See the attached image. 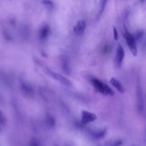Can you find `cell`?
Returning <instances> with one entry per match:
<instances>
[{"instance_id": "obj_21", "label": "cell", "mask_w": 146, "mask_h": 146, "mask_svg": "<svg viewBox=\"0 0 146 146\" xmlns=\"http://www.w3.org/2000/svg\"><path fill=\"white\" fill-rule=\"evenodd\" d=\"M68 146H69V145H68Z\"/></svg>"}, {"instance_id": "obj_16", "label": "cell", "mask_w": 146, "mask_h": 146, "mask_svg": "<svg viewBox=\"0 0 146 146\" xmlns=\"http://www.w3.org/2000/svg\"><path fill=\"white\" fill-rule=\"evenodd\" d=\"M121 144H122L121 140H115L111 142L110 143H109L108 146H119Z\"/></svg>"}, {"instance_id": "obj_6", "label": "cell", "mask_w": 146, "mask_h": 146, "mask_svg": "<svg viewBox=\"0 0 146 146\" xmlns=\"http://www.w3.org/2000/svg\"><path fill=\"white\" fill-rule=\"evenodd\" d=\"M82 123L83 124L89 123L94 121L96 119V116L92 112H90L86 111H83L82 112Z\"/></svg>"}, {"instance_id": "obj_2", "label": "cell", "mask_w": 146, "mask_h": 146, "mask_svg": "<svg viewBox=\"0 0 146 146\" xmlns=\"http://www.w3.org/2000/svg\"><path fill=\"white\" fill-rule=\"evenodd\" d=\"M123 35L131 53L134 56L137 55V45L133 36L128 31L125 25L123 27Z\"/></svg>"}, {"instance_id": "obj_7", "label": "cell", "mask_w": 146, "mask_h": 146, "mask_svg": "<svg viewBox=\"0 0 146 146\" xmlns=\"http://www.w3.org/2000/svg\"><path fill=\"white\" fill-rule=\"evenodd\" d=\"M85 28H86L85 21L84 20H79L74 26V31L76 35H79L82 34L84 33L85 30Z\"/></svg>"}, {"instance_id": "obj_8", "label": "cell", "mask_w": 146, "mask_h": 146, "mask_svg": "<svg viewBox=\"0 0 146 146\" xmlns=\"http://www.w3.org/2000/svg\"><path fill=\"white\" fill-rule=\"evenodd\" d=\"M110 83L120 93H124L125 92V89L124 87L121 84V83L119 80L116 79V78H111L110 80Z\"/></svg>"}, {"instance_id": "obj_11", "label": "cell", "mask_w": 146, "mask_h": 146, "mask_svg": "<svg viewBox=\"0 0 146 146\" xmlns=\"http://www.w3.org/2000/svg\"><path fill=\"white\" fill-rule=\"evenodd\" d=\"M108 0H101L100 3V6H99V12H98V16L100 17L102 13H103L104 9L107 5Z\"/></svg>"}, {"instance_id": "obj_5", "label": "cell", "mask_w": 146, "mask_h": 146, "mask_svg": "<svg viewBox=\"0 0 146 146\" xmlns=\"http://www.w3.org/2000/svg\"><path fill=\"white\" fill-rule=\"evenodd\" d=\"M124 50L122 46L120 44H118L116 48V58H115V61L116 66L118 67H120L124 58Z\"/></svg>"}, {"instance_id": "obj_3", "label": "cell", "mask_w": 146, "mask_h": 146, "mask_svg": "<svg viewBox=\"0 0 146 146\" xmlns=\"http://www.w3.org/2000/svg\"><path fill=\"white\" fill-rule=\"evenodd\" d=\"M42 68L43 71L47 74L48 76H50V77H51L52 78H53L54 79L56 80L57 81L59 82L60 83H62L63 85L67 86H72V83L71 82V81L67 79V78H66L65 76L57 73L55 72H53L52 70H51L49 68H48L46 66H43L42 65Z\"/></svg>"}, {"instance_id": "obj_20", "label": "cell", "mask_w": 146, "mask_h": 146, "mask_svg": "<svg viewBox=\"0 0 146 146\" xmlns=\"http://www.w3.org/2000/svg\"><path fill=\"white\" fill-rule=\"evenodd\" d=\"M0 129H1V125H0Z\"/></svg>"}, {"instance_id": "obj_13", "label": "cell", "mask_w": 146, "mask_h": 146, "mask_svg": "<svg viewBox=\"0 0 146 146\" xmlns=\"http://www.w3.org/2000/svg\"><path fill=\"white\" fill-rule=\"evenodd\" d=\"M6 123V117L3 113L0 111V125H5Z\"/></svg>"}, {"instance_id": "obj_4", "label": "cell", "mask_w": 146, "mask_h": 146, "mask_svg": "<svg viewBox=\"0 0 146 146\" xmlns=\"http://www.w3.org/2000/svg\"><path fill=\"white\" fill-rule=\"evenodd\" d=\"M136 106L140 113H142L144 110V102L142 89L140 86L136 88Z\"/></svg>"}, {"instance_id": "obj_1", "label": "cell", "mask_w": 146, "mask_h": 146, "mask_svg": "<svg viewBox=\"0 0 146 146\" xmlns=\"http://www.w3.org/2000/svg\"><path fill=\"white\" fill-rule=\"evenodd\" d=\"M91 83L94 88L99 92L106 95H113V91L106 84L97 78H92L91 79Z\"/></svg>"}, {"instance_id": "obj_12", "label": "cell", "mask_w": 146, "mask_h": 146, "mask_svg": "<svg viewBox=\"0 0 146 146\" xmlns=\"http://www.w3.org/2000/svg\"><path fill=\"white\" fill-rule=\"evenodd\" d=\"M106 133V130L103 129V130H101V131H95L92 133V136L96 138V139H99L102 137L103 136H104V135Z\"/></svg>"}, {"instance_id": "obj_18", "label": "cell", "mask_w": 146, "mask_h": 146, "mask_svg": "<svg viewBox=\"0 0 146 146\" xmlns=\"http://www.w3.org/2000/svg\"><path fill=\"white\" fill-rule=\"evenodd\" d=\"M113 37L115 40H117L118 38V34H117V31L115 27H113Z\"/></svg>"}, {"instance_id": "obj_9", "label": "cell", "mask_w": 146, "mask_h": 146, "mask_svg": "<svg viewBox=\"0 0 146 146\" xmlns=\"http://www.w3.org/2000/svg\"><path fill=\"white\" fill-rule=\"evenodd\" d=\"M21 88L22 92L27 96H31L33 93L32 88L29 84L25 82H22L21 83Z\"/></svg>"}, {"instance_id": "obj_10", "label": "cell", "mask_w": 146, "mask_h": 146, "mask_svg": "<svg viewBox=\"0 0 146 146\" xmlns=\"http://www.w3.org/2000/svg\"><path fill=\"white\" fill-rule=\"evenodd\" d=\"M49 27L48 26H44L41 28L39 31V37L41 39H45L49 33Z\"/></svg>"}, {"instance_id": "obj_15", "label": "cell", "mask_w": 146, "mask_h": 146, "mask_svg": "<svg viewBox=\"0 0 146 146\" xmlns=\"http://www.w3.org/2000/svg\"><path fill=\"white\" fill-rule=\"evenodd\" d=\"M30 146H41L39 141L36 139H33L30 142Z\"/></svg>"}, {"instance_id": "obj_14", "label": "cell", "mask_w": 146, "mask_h": 146, "mask_svg": "<svg viewBox=\"0 0 146 146\" xmlns=\"http://www.w3.org/2000/svg\"><path fill=\"white\" fill-rule=\"evenodd\" d=\"M47 123L50 126H54L55 124V120L51 116H47Z\"/></svg>"}, {"instance_id": "obj_19", "label": "cell", "mask_w": 146, "mask_h": 146, "mask_svg": "<svg viewBox=\"0 0 146 146\" xmlns=\"http://www.w3.org/2000/svg\"><path fill=\"white\" fill-rule=\"evenodd\" d=\"M144 1H145V0H140V2L142 3V2H144Z\"/></svg>"}, {"instance_id": "obj_17", "label": "cell", "mask_w": 146, "mask_h": 146, "mask_svg": "<svg viewBox=\"0 0 146 146\" xmlns=\"http://www.w3.org/2000/svg\"><path fill=\"white\" fill-rule=\"evenodd\" d=\"M43 2L45 4V5L48 6L49 7H51L53 6V3L50 0H43Z\"/></svg>"}]
</instances>
